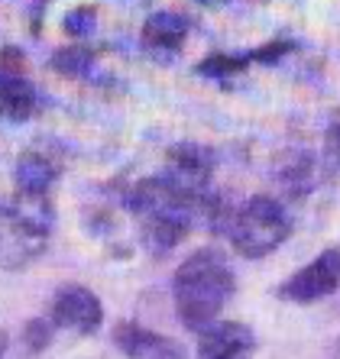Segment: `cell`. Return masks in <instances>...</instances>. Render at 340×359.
Wrapping results in <instances>:
<instances>
[{
    "instance_id": "cell-6",
    "label": "cell",
    "mask_w": 340,
    "mask_h": 359,
    "mask_svg": "<svg viewBox=\"0 0 340 359\" xmlns=\"http://www.w3.org/2000/svg\"><path fill=\"white\" fill-rule=\"evenodd\" d=\"M52 324L75 330L81 337H91L104 324V304L84 285H65L52 301Z\"/></svg>"
},
{
    "instance_id": "cell-1",
    "label": "cell",
    "mask_w": 340,
    "mask_h": 359,
    "mask_svg": "<svg viewBox=\"0 0 340 359\" xmlns=\"http://www.w3.org/2000/svg\"><path fill=\"white\" fill-rule=\"evenodd\" d=\"M233 288H237V282H233V272L224 262V256L217 250H198L175 269L172 278V298L178 320L188 330L208 327L233 298Z\"/></svg>"
},
{
    "instance_id": "cell-14",
    "label": "cell",
    "mask_w": 340,
    "mask_h": 359,
    "mask_svg": "<svg viewBox=\"0 0 340 359\" xmlns=\"http://www.w3.org/2000/svg\"><path fill=\"white\" fill-rule=\"evenodd\" d=\"M94 23H98V13L94 7H75L65 13V33L75 36V39H84V36L94 33Z\"/></svg>"
},
{
    "instance_id": "cell-4",
    "label": "cell",
    "mask_w": 340,
    "mask_h": 359,
    "mask_svg": "<svg viewBox=\"0 0 340 359\" xmlns=\"http://www.w3.org/2000/svg\"><path fill=\"white\" fill-rule=\"evenodd\" d=\"M214 168H217L214 149L201 146V142H178V146H172L166 152V172H162V178L172 188H178L182 194H188V198L204 201L208 184L214 178Z\"/></svg>"
},
{
    "instance_id": "cell-12",
    "label": "cell",
    "mask_w": 340,
    "mask_h": 359,
    "mask_svg": "<svg viewBox=\"0 0 340 359\" xmlns=\"http://www.w3.org/2000/svg\"><path fill=\"white\" fill-rule=\"evenodd\" d=\"M253 65L249 62V52H243V55H230V52H214V55H208L204 62H198L195 65V75L208 78V81H230V78H240L247 68Z\"/></svg>"
},
{
    "instance_id": "cell-8",
    "label": "cell",
    "mask_w": 340,
    "mask_h": 359,
    "mask_svg": "<svg viewBox=\"0 0 340 359\" xmlns=\"http://www.w3.org/2000/svg\"><path fill=\"white\" fill-rule=\"evenodd\" d=\"M114 346L126 359H185L178 343H172L169 337L156 334L150 327L133 324V320L114 327Z\"/></svg>"
},
{
    "instance_id": "cell-15",
    "label": "cell",
    "mask_w": 340,
    "mask_h": 359,
    "mask_svg": "<svg viewBox=\"0 0 340 359\" xmlns=\"http://www.w3.org/2000/svg\"><path fill=\"white\" fill-rule=\"evenodd\" d=\"M289 52H295V42L292 39H275V42H266V46H259V49L249 52V62H253V65H273V62L285 59Z\"/></svg>"
},
{
    "instance_id": "cell-13",
    "label": "cell",
    "mask_w": 340,
    "mask_h": 359,
    "mask_svg": "<svg viewBox=\"0 0 340 359\" xmlns=\"http://www.w3.org/2000/svg\"><path fill=\"white\" fill-rule=\"evenodd\" d=\"M52 72L65 78H88L94 68V52L84 49V46H65V49H55L49 59Z\"/></svg>"
},
{
    "instance_id": "cell-9",
    "label": "cell",
    "mask_w": 340,
    "mask_h": 359,
    "mask_svg": "<svg viewBox=\"0 0 340 359\" xmlns=\"http://www.w3.org/2000/svg\"><path fill=\"white\" fill-rule=\"evenodd\" d=\"M188 17L175 13V10H156L146 23H143V46L156 55V59H172L178 55L188 39Z\"/></svg>"
},
{
    "instance_id": "cell-16",
    "label": "cell",
    "mask_w": 340,
    "mask_h": 359,
    "mask_svg": "<svg viewBox=\"0 0 340 359\" xmlns=\"http://www.w3.org/2000/svg\"><path fill=\"white\" fill-rule=\"evenodd\" d=\"M324 159L331 165V172H340V110L334 114L327 136H324Z\"/></svg>"
},
{
    "instance_id": "cell-18",
    "label": "cell",
    "mask_w": 340,
    "mask_h": 359,
    "mask_svg": "<svg viewBox=\"0 0 340 359\" xmlns=\"http://www.w3.org/2000/svg\"><path fill=\"white\" fill-rule=\"evenodd\" d=\"M0 72L26 75V59H23V52L13 49V46H4V49H0Z\"/></svg>"
},
{
    "instance_id": "cell-20",
    "label": "cell",
    "mask_w": 340,
    "mask_h": 359,
    "mask_svg": "<svg viewBox=\"0 0 340 359\" xmlns=\"http://www.w3.org/2000/svg\"><path fill=\"white\" fill-rule=\"evenodd\" d=\"M4 350H7V334H0V356H4Z\"/></svg>"
},
{
    "instance_id": "cell-19",
    "label": "cell",
    "mask_w": 340,
    "mask_h": 359,
    "mask_svg": "<svg viewBox=\"0 0 340 359\" xmlns=\"http://www.w3.org/2000/svg\"><path fill=\"white\" fill-rule=\"evenodd\" d=\"M204 7H221V4H227V0H201Z\"/></svg>"
},
{
    "instance_id": "cell-11",
    "label": "cell",
    "mask_w": 340,
    "mask_h": 359,
    "mask_svg": "<svg viewBox=\"0 0 340 359\" xmlns=\"http://www.w3.org/2000/svg\"><path fill=\"white\" fill-rule=\"evenodd\" d=\"M58 178V165L42 156V152H26L20 156L17 168H13V182H17L23 198H42L52 188V182Z\"/></svg>"
},
{
    "instance_id": "cell-3",
    "label": "cell",
    "mask_w": 340,
    "mask_h": 359,
    "mask_svg": "<svg viewBox=\"0 0 340 359\" xmlns=\"http://www.w3.org/2000/svg\"><path fill=\"white\" fill-rule=\"evenodd\" d=\"M227 233H230L233 250L240 252L243 259H263L289 240L292 220L275 198L256 194L230 214Z\"/></svg>"
},
{
    "instance_id": "cell-17",
    "label": "cell",
    "mask_w": 340,
    "mask_h": 359,
    "mask_svg": "<svg viewBox=\"0 0 340 359\" xmlns=\"http://www.w3.org/2000/svg\"><path fill=\"white\" fill-rule=\"evenodd\" d=\"M49 334H52V324L49 320H30L26 324V330H23V337H26V346L30 350H42V346H49Z\"/></svg>"
},
{
    "instance_id": "cell-7",
    "label": "cell",
    "mask_w": 340,
    "mask_h": 359,
    "mask_svg": "<svg viewBox=\"0 0 340 359\" xmlns=\"http://www.w3.org/2000/svg\"><path fill=\"white\" fill-rule=\"evenodd\" d=\"M198 334V359H249L256 337L240 320H211Z\"/></svg>"
},
{
    "instance_id": "cell-10",
    "label": "cell",
    "mask_w": 340,
    "mask_h": 359,
    "mask_svg": "<svg viewBox=\"0 0 340 359\" xmlns=\"http://www.w3.org/2000/svg\"><path fill=\"white\" fill-rule=\"evenodd\" d=\"M36 114V88L26 81V75L0 72V117L23 123Z\"/></svg>"
},
{
    "instance_id": "cell-5",
    "label": "cell",
    "mask_w": 340,
    "mask_h": 359,
    "mask_svg": "<svg viewBox=\"0 0 340 359\" xmlns=\"http://www.w3.org/2000/svg\"><path fill=\"white\" fill-rule=\"evenodd\" d=\"M340 288V250L318 252L315 259L308 262L305 269H299L295 276H289L279 288V298L292 301V304H311V301H321L327 294H334Z\"/></svg>"
},
{
    "instance_id": "cell-2",
    "label": "cell",
    "mask_w": 340,
    "mask_h": 359,
    "mask_svg": "<svg viewBox=\"0 0 340 359\" xmlns=\"http://www.w3.org/2000/svg\"><path fill=\"white\" fill-rule=\"evenodd\" d=\"M208 198V194H204ZM130 210L140 217L143 226V243L152 252H169L188 236V230L195 226L201 214V201L182 194L178 188L166 182V178H146L126 194Z\"/></svg>"
}]
</instances>
